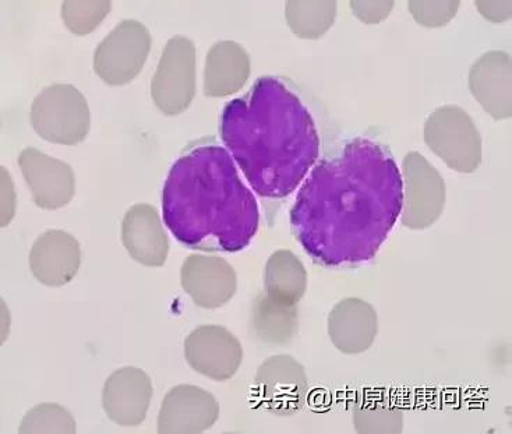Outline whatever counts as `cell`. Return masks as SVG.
Segmentation results:
<instances>
[{
    "instance_id": "6da1fadb",
    "label": "cell",
    "mask_w": 512,
    "mask_h": 434,
    "mask_svg": "<svg viewBox=\"0 0 512 434\" xmlns=\"http://www.w3.org/2000/svg\"><path fill=\"white\" fill-rule=\"evenodd\" d=\"M402 174L393 155L355 139L321 160L291 210L293 234L321 266L372 260L402 210Z\"/></svg>"
},
{
    "instance_id": "7a4b0ae2",
    "label": "cell",
    "mask_w": 512,
    "mask_h": 434,
    "mask_svg": "<svg viewBox=\"0 0 512 434\" xmlns=\"http://www.w3.org/2000/svg\"><path fill=\"white\" fill-rule=\"evenodd\" d=\"M221 139L254 192L285 199L298 189L320 155L309 109L275 77H260L222 109Z\"/></svg>"
},
{
    "instance_id": "3957f363",
    "label": "cell",
    "mask_w": 512,
    "mask_h": 434,
    "mask_svg": "<svg viewBox=\"0 0 512 434\" xmlns=\"http://www.w3.org/2000/svg\"><path fill=\"white\" fill-rule=\"evenodd\" d=\"M162 217L176 241L201 252H240L260 224L256 197L228 150L215 144L193 148L172 165Z\"/></svg>"
},
{
    "instance_id": "277c9868",
    "label": "cell",
    "mask_w": 512,
    "mask_h": 434,
    "mask_svg": "<svg viewBox=\"0 0 512 434\" xmlns=\"http://www.w3.org/2000/svg\"><path fill=\"white\" fill-rule=\"evenodd\" d=\"M33 125L49 143L77 146L87 139L91 129L87 98L72 84L45 88L34 102Z\"/></svg>"
},
{
    "instance_id": "5b68a950",
    "label": "cell",
    "mask_w": 512,
    "mask_h": 434,
    "mask_svg": "<svg viewBox=\"0 0 512 434\" xmlns=\"http://www.w3.org/2000/svg\"><path fill=\"white\" fill-rule=\"evenodd\" d=\"M150 31L137 20H122L98 44L94 72L108 86H126L143 72L150 56Z\"/></svg>"
},
{
    "instance_id": "8992f818",
    "label": "cell",
    "mask_w": 512,
    "mask_h": 434,
    "mask_svg": "<svg viewBox=\"0 0 512 434\" xmlns=\"http://www.w3.org/2000/svg\"><path fill=\"white\" fill-rule=\"evenodd\" d=\"M196 95V48L189 38L175 35L165 44L151 80V98L165 116L183 114Z\"/></svg>"
},
{
    "instance_id": "52a82bcc",
    "label": "cell",
    "mask_w": 512,
    "mask_h": 434,
    "mask_svg": "<svg viewBox=\"0 0 512 434\" xmlns=\"http://www.w3.org/2000/svg\"><path fill=\"white\" fill-rule=\"evenodd\" d=\"M425 141L440 160L461 174H472L482 162L478 129L462 109L447 107L433 112L425 126Z\"/></svg>"
},
{
    "instance_id": "ba28073f",
    "label": "cell",
    "mask_w": 512,
    "mask_h": 434,
    "mask_svg": "<svg viewBox=\"0 0 512 434\" xmlns=\"http://www.w3.org/2000/svg\"><path fill=\"white\" fill-rule=\"evenodd\" d=\"M402 175V225L409 229L432 227L446 206L443 176L418 151L406 155Z\"/></svg>"
},
{
    "instance_id": "9c48e42d",
    "label": "cell",
    "mask_w": 512,
    "mask_h": 434,
    "mask_svg": "<svg viewBox=\"0 0 512 434\" xmlns=\"http://www.w3.org/2000/svg\"><path fill=\"white\" fill-rule=\"evenodd\" d=\"M260 404L275 415L291 416L305 405L309 381L305 368L288 355H275L261 363L254 377Z\"/></svg>"
},
{
    "instance_id": "30bf717a",
    "label": "cell",
    "mask_w": 512,
    "mask_h": 434,
    "mask_svg": "<svg viewBox=\"0 0 512 434\" xmlns=\"http://www.w3.org/2000/svg\"><path fill=\"white\" fill-rule=\"evenodd\" d=\"M185 358L194 372L214 381H227L238 372L243 349L227 328L200 326L187 335Z\"/></svg>"
},
{
    "instance_id": "8fae6325",
    "label": "cell",
    "mask_w": 512,
    "mask_h": 434,
    "mask_svg": "<svg viewBox=\"0 0 512 434\" xmlns=\"http://www.w3.org/2000/svg\"><path fill=\"white\" fill-rule=\"evenodd\" d=\"M220 416V404L204 388L180 384L162 401L158 433L197 434L213 428Z\"/></svg>"
},
{
    "instance_id": "7c38bea8",
    "label": "cell",
    "mask_w": 512,
    "mask_h": 434,
    "mask_svg": "<svg viewBox=\"0 0 512 434\" xmlns=\"http://www.w3.org/2000/svg\"><path fill=\"white\" fill-rule=\"evenodd\" d=\"M180 281L186 294L204 309L227 305L238 289V277L231 264L210 254H190L180 271Z\"/></svg>"
},
{
    "instance_id": "4fadbf2b",
    "label": "cell",
    "mask_w": 512,
    "mask_h": 434,
    "mask_svg": "<svg viewBox=\"0 0 512 434\" xmlns=\"http://www.w3.org/2000/svg\"><path fill=\"white\" fill-rule=\"evenodd\" d=\"M153 398V383L139 368H122L108 377L102 390V408L116 425L136 428L146 419Z\"/></svg>"
},
{
    "instance_id": "5bb4252c",
    "label": "cell",
    "mask_w": 512,
    "mask_h": 434,
    "mask_svg": "<svg viewBox=\"0 0 512 434\" xmlns=\"http://www.w3.org/2000/svg\"><path fill=\"white\" fill-rule=\"evenodd\" d=\"M19 165L38 207L59 210L73 200L76 178L66 162L28 148L21 153Z\"/></svg>"
},
{
    "instance_id": "9a60e30c",
    "label": "cell",
    "mask_w": 512,
    "mask_h": 434,
    "mask_svg": "<svg viewBox=\"0 0 512 434\" xmlns=\"http://www.w3.org/2000/svg\"><path fill=\"white\" fill-rule=\"evenodd\" d=\"M81 266L80 243L73 235L59 229L45 232L35 241L30 253V267L38 282L51 288L72 282Z\"/></svg>"
},
{
    "instance_id": "2e32d148",
    "label": "cell",
    "mask_w": 512,
    "mask_h": 434,
    "mask_svg": "<svg viewBox=\"0 0 512 434\" xmlns=\"http://www.w3.org/2000/svg\"><path fill=\"white\" fill-rule=\"evenodd\" d=\"M123 246L130 257L146 267L164 266L169 239L157 208L150 204L130 207L122 222Z\"/></svg>"
},
{
    "instance_id": "e0dca14e",
    "label": "cell",
    "mask_w": 512,
    "mask_h": 434,
    "mask_svg": "<svg viewBox=\"0 0 512 434\" xmlns=\"http://www.w3.org/2000/svg\"><path fill=\"white\" fill-rule=\"evenodd\" d=\"M379 333V317L370 303L359 298L342 299L328 316V335L346 355L369 351Z\"/></svg>"
},
{
    "instance_id": "ac0fdd59",
    "label": "cell",
    "mask_w": 512,
    "mask_h": 434,
    "mask_svg": "<svg viewBox=\"0 0 512 434\" xmlns=\"http://www.w3.org/2000/svg\"><path fill=\"white\" fill-rule=\"evenodd\" d=\"M250 76L249 55L236 42H218L207 55L204 94L224 98L245 86Z\"/></svg>"
},
{
    "instance_id": "d6986e66",
    "label": "cell",
    "mask_w": 512,
    "mask_h": 434,
    "mask_svg": "<svg viewBox=\"0 0 512 434\" xmlns=\"http://www.w3.org/2000/svg\"><path fill=\"white\" fill-rule=\"evenodd\" d=\"M307 289V273L302 261L291 250L271 254L264 268V291L271 301L296 306Z\"/></svg>"
},
{
    "instance_id": "ffe728a7",
    "label": "cell",
    "mask_w": 512,
    "mask_h": 434,
    "mask_svg": "<svg viewBox=\"0 0 512 434\" xmlns=\"http://www.w3.org/2000/svg\"><path fill=\"white\" fill-rule=\"evenodd\" d=\"M252 327L261 341L273 345H285L298 333L296 306H282L261 295L254 302Z\"/></svg>"
},
{
    "instance_id": "44dd1931",
    "label": "cell",
    "mask_w": 512,
    "mask_h": 434,
    "mask_svg": "<svg viewBox=\"0 0 512 434\" xmlns=\"http://www.w3.org/2000/svg\"><path fill=\"white\" fill-rule=\"evenodd\" d=\"M353 426L358 433H401L404 429V411L393 401L369 395L356 401Z\"/></svg>"
},
{
    "instance_id": "7402d4cb",
    "label": "cell",
    "mask_w": 512,
    "mask_h": 434,
    "mask_svg": "<svg viewBox=\"0 0 512 434\" xmlns=\"http://www.w3.org/2000/svg\"><path fill=\"white\" fill-rule=\"evenodd\" d=\"M111 9L112 0H63V24L77 37H86L104 23Z\"/></svg>"
},
{
    "instance_id": "603a6c76",
    "label": "cell",
    "mask_w": 512,
    "mask_h": 434,
    "mask_svg": "<svg viewBox=\"0 0 512 434\" xmlns=\"http://www.w3.org/2000/svg\"><path fill=\"white\" fill-rule=\"evenodd\" d=\"M76 430L73 415L58 404L37 405L24 416L20 426V433L73 434Z\"/></svg>"
},
{
    "instance_id": "cb8c5ba5",
    "label": "cell",
    "mask_w": 512,
    "mask_h": 434,
    "mask_svg": "<svg viewBox=\"0 0 512 434\" xmlns=\"http://www.w3.org/2000/svg\"><path fill=\"white\" fill-rule=\"evenodd\" d=\"M16 215V192L12 176L0 167V228H6Z\"/></svg>"
},
{
    "instance_id": "d4e9b609",
    "label": "cell",
    "mask_w": 512,
    "mask_h": 434,
    "mask_svg": "<svg viewBox=\"0 0 512 434\" xmlns=\"http://www.w3.org/2000/svg\"><path fill=\"white\" fill-rule=\"evenodd\" d=\"M10 326H12L10 310L7 308L5 301L0 298V347H2L3 342L9 337Z\"/></svg>"
}]
</instances>
